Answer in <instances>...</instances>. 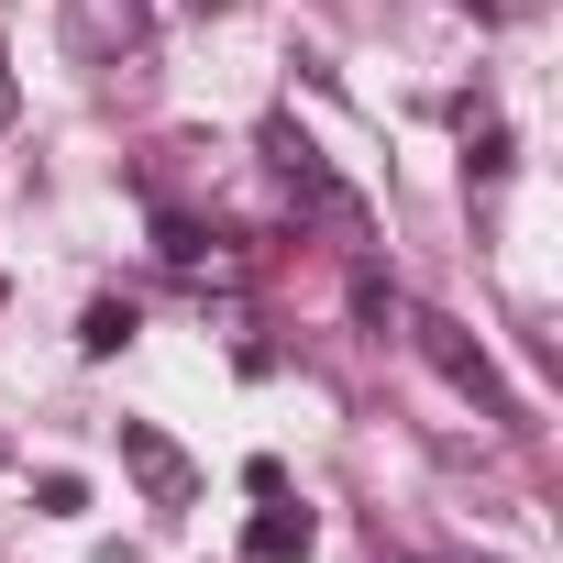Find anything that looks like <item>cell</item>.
I'll return each mask as SVG.
<instances>
[{
	"label": "cell",
	"mask_w": 563,
	"mask_h": 563,
	"mask_svg": "<svg viewBox=\"0 0 563 563\" xmlns=\"http://www.w3.org/2000/svg\"><path fill=\"white\" fill-rule=\"evenodd\" d=\"M398 321H409V343H420V365H431V376H442L453 398H475L486 420H519V398H508V376L486 365V343H464V332H453L442 310H398Z\"/></svg>",
	"instance_id": "obj_1"
},
{
	"label": "cell",
	"mask_w": 563,
	"mask_h": 563,
	"mask_svg": "<svg viewBox=\"0 0 563 563\" xmlns=\"http://www.w3.org/2000/svg\"><path fill=\"white\" fill-rule=\"evenodd\" d=\"M56 23H67V56L100 67V78H144V0H56Z\"/></svg>",
	"instance_id": "obj_2"
},
{
	"label": "cell",
	"mask_w": 563,
	"mask_h": 563,
	"mask_svg": "<svg viewBox=\"0 0 563 563\" xmlns=\"http://www.w3.org/2000/svg\"><path fill=\"white\" fill-rule=\"evenodd\" d=\"M122 464H133V486L155 497V508H188L199 497V475H188V453L155 431V420H122Z\"/></svg>",
	"instance_id": "obj_3"
},
{
	"label": "cell",
	"mask_w": 563,
	"mask_h": 563,
	"mask_svg": "<svg viewBox=\"0 0 563 563\" xmlns=\"http://www.w3.org/2000/svg\"><path fill=\"white\" fill-rule=\"evenodd\" d=\"M310 541H321V519L288 508V497H265V508L243 519V563H310Z\"/></svg>",
	"instance_id": "obj_4"
},
{
	"label": "cell",
	"mask_w": 563,
	"mask_h": 563,
	"mask_svg": "<svg viewBox=\"0 0 563 563\" xmlns=\"http://www.w3.org/2000/svg\"><path fill=\"white\" fill-rule=\"evenodd\" d=\"M166 254H177L188 288H243V254H232V243H210V232H166Z\"/></svg>",
	"instance_id": "obj_5"
},
{
	"label": "cell",
	"mask_w": 563,
	"mask_h": 563,
	"mask_svg": "<svg viewBox=\"0 0 563 563\" xmlns=\"http://www.w3.org/2000/svg\"><path fill=\"white\" fill-rule=\"evenodd\" d=\"M133 343V299H89V321H78V354H122Z\"/></svg>",
	"instance_id": "obj_6"
},
{
	"label": "cell",
	"mask_w": 563,
	"mask_h": 563,
	"mask_svg": "<svg viewBox=\"0 0 563 563\" xmlns=\"http://www.w3.org/2000/svg\"><path fill=\"white\" fill-rule=\"evenodd\" d=\"M464 166H475V177H508V133H497V122H475V155H464Z\"/></svg>",
	"instance_id": "obj_7"
},
{
	"label": "cell",
	"mask_w": 563,
	"mask_h": 563,
	"mask_svg": "<svg viewBox=\"0 0 563 563\" xmlns=\"http://www.w3.org/2000/svg\"><path fill=\"white\" fill-rule=\"evenodd\" d=\"M12 100H23V89H12V56H0V122H12Z\"/></svg>",
	"instance_id": "obj_8"
},
{
	"label": "cell",
	"mask_w": 563,
	"mask_h": 563,
	"mask_svg": "<svg viewBox=\"0 0 563 563\" xmlns=\"http://www.w3.org/2000/svg\"><path fill=\"white\" fill-rule=\"evenodd\" d=\"M188 12H221V0H188Z\"/></svg>",
	"instance_id": "obj_9"
}]
</instances>
